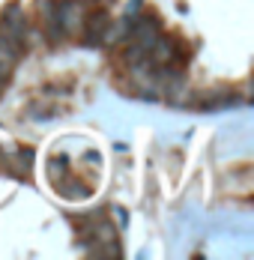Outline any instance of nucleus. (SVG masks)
Segmentation results:
<instances>
[{"label": "nucleus", "mask_w": 254, "mask_h": 260, "mask_svg": "<svg viewBox=\"0 0 254 260\" xmlns=\"http://www.w3.org/2000/svg\"><path fill=\"white\" fill-rule=\"evenodd\" d=\"M3 33L9 39H15L21 48H24V39H27V18H24V9L18 3H9L3 9Z\"/></svg>", "instance_id": "obj_1"}, {"label": "nucleus", "mask_w": 254, "mask_h": 260, "mask_svg": "<svg viewBox=\"0 0 254 260\" xmlns=\"http://www.w3.org/2000/svg\"><path fill=\"white\" fill-rule=\"evenodd\" d=\"M108 27H111V15H108V9H93V12L84 18V42L93 45V48L102 45Z\"/></svg>", "instance_id": "obj_2"}, {"label": "nucleus", "mask_w": 254, "mask_h": 260, "mask_svg": "<svg viewBox=\"0 0 254 260\" xmlns=\"http://www.w3.org/2000/svg\"><path fill=\"white\" fill-rule=\"evenodd\" d=\"M18 57H21V45L15 39H9L6 33H0V63H9L12 66Z\"/></svg>", "instance_id": "obj_3"}, {"label": "nucleus", "mask_w": 254, "mask_h": 260, "mask_svg": "<svg viewBox=\"0 0 254 260\" xmlns=\"http://www.w3.org/2000/svg\"><path fill=\"white\" fill-rule=\"evenodd\" d=\"M9 72H12V66H9V63H0V78L9 81Z\"/></svg>", "instance_id": "obj_4"}, {"label": "nucleus", "mask_w": 254, "mask_h": 260, "mask_svg": "<svg viewBox=\"0 0 254 260\" xmlns=\"http://www.w3.org/2000/svg\"><path fill=\"white\" fill-rule=\"evenodd\" d=\"M3 87H6V78H0V90H3Z\"/></svg>", "instance_id": "obj_5"}]
</instances>
